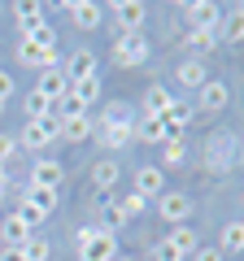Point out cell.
Returning <instances> with one entry per match:
<instances>
[{"label": "cell", "mask_w": 244, "mask_h": 261, "mask_svg": "<svg viewBox=\"0 0 244 261\" xmlns=\"http://www.w3.org/2000/svg\"><path fill=\"white\" fill-rule=\"evenodd\" d=\"M144 61H149V39H144L140 31H131V35H118V39H113V65L131 70V65H144Z\"/></svg>", "instance_id": "cell-1"}, {"label": "cell", "mask_w": 244, "mask_h": 261, "mask_svg": "<svg viewBox=\"0 0 244 261\" xmlns=\"http://www.w3.org/2000/svg\"><path fill=\"white\" fill-rule=\"evenodd\" d=\"M57 135H61V122H57V118L27 122V126H22V135H18V148L39 152V148H48V144H57Z\"/></svg>", "instance_id": "cell-2"}, {"label": "cell", "mask_w": 244, "mask_h": 261, "mask_svg": "<svg viewBox=\"0 0 244 261\" xmlns=\"http://www.w3.org/2000/svg\"><path fill=\"white\" fill-rule=\"evenodd\" d=\"M109 13H113V35H131V31L144 27V13L149 9H144L140 0H113Z\"/></svg>", "instance_id": "cell-3"}, {"label": "cell", "mask_w": 244, "mask_h": 261, "mask_svg": "<svg viewBox=\"0 0 244 261\" xmlns=\"http://www.w3.org/2000/svg\"><path fill=\"white\" fill-rule=\"evenodd\" d=\"M192 196H183V192H161L157 196V214L166 218L170 226H188V218H192Z\"/></svg>", "instance_id": "cell-4"}, {"label": "cell", "mask_w": 244, "mask_h": 261, "mask_svg": "<svg viewBox=\"0 0 244 261\" xmlns=\"http://www.w3.org/2000/svg\"><path fill=\"white\" fill-rule=\"evenodd\" d=\"M240 148V140H235L231 130H218L214 140H205V161H209V170H218L223 174L227 166H231V152Z\"/></svg>", "instance_id": "cell-5"}, {"label": "cell", "mask_w": 244, "mask_h": 261, "mask_svg": "<svg viewBox=\"0 0 244 261\" xmlns=\"http://www.w3.org/2000/svg\"><path fill=\"white\" fill-rule=\"evenodd\" d=\"M18 65H27V70H57V61H61V53L57 48H35V44H27V39H18Z\"/></svg>", "instance_id": "cell-6"}, {"label": "cell", "mask_w": 244, "mask_h": 261, "mask_svg": "<svg viewBox=\"0 0 244 261\" xmlns=\"http://www.w3.org/2000/svg\"><path fill=\"white\" fill-rule=\"evenodd\" d=\"M113 257H118V235L101 231V226L87 244H79V261H113Z\"/></svg>", "instance_id": "cell-7"}, {"label": "cell", "mask_w": 244, "mask_h": 261, "mask_svg": "<svg viewBox=\"0 0 244 261\" xmlns=\"http://www.w3.org/2000/svg\"><path fill=\"white\" fill-rule=\"evenodd\" d=\"M96 140H101V148L118 152L135 140V122H96Z\"/></svg>", "instance_id": "cell-8"}, {"label": "cell", "mask_w": 244, "mask_h": 261, "mask_svg": "<svg viewBox=\"0 0 244 261\" xmlns=\"http://www.w3.org/2000/svg\"><path fill=\"white\" fill-rule=\"evenodd\" d=\"M131 192H140L144 200H157L161 192H166V174H161V166H140L135 170V187Z\"/></svg>", "instance_id": "cell-9"}, {"label": "cell", "mask_w": 244, "mask_h": 261, "mask_svg": "<svg viewBox=\"0 0 244 261\" xmlns=\"http://www.w3.org/2000/svg\"><path fill=\"white\" fill-rule=\"evenodd\" d=\"M227 100H231V87H227V83H218V79H205L197 109H201V113H223V109H227Z\"/></svg>", "instance_id": "cell-10"}, {"label": "cell", "mask_w": 244, "mask_h": 261, "mask_svg": "<svg viewBox=\"0 0 244 261\" xmlns=\"http://www.w3.org/2000/svg\"><path fill=\"white\" fill-rule=\"evenodd\" d=\"M188 122H192V105H183V100H175L166 113H161V130H166V140H183V130H188Z\"/></svg>", "instance_id": "cell-11"}, {"label": "cell", "mask_w": 244, "mask_h": 261, "mask_svg": "<svg viewBox=\"0 0 244 261\" xmlns=\"http://www.w3.org/2000/svg\"><path fill=\"white\" fill-rule=\"evenodd\" d=\"M61 178H66V166L53 157H39L35 166H31V183L35 187H61Z\"/></svg>", "instance_id": "cell-12"}, {"label": "cell", "mask_w": 244, "mask_h": 261, "mask_svg": "<svg viewBox=\"0 0 244 261\" xmlns=\"http://www.w3.org/2000/svg\"><path fill=\"white\" fill-rule=\"evenodd\" d=\"M66 13H70V22L83 27V31H96V27H101V5H96V0H70Z\"/></svg>", "instance_id": "cell-13"}, {"label": "cell", "mask_w": 244, "mask_h": 261, "mask_svg": "<svg viewBox=\"0 0 244 261\" xmlns=\"http://www.w3.org/2000/svg\"><path fill=\"white\" fill-rule=\"evenodd\" d=\"M170 105H175V96H170L161 83H149V87H144V100H140L144 118H161V113H166Z\"/></svg>", "instance_id": "cell-14"}, {"label": "cell", "mask_w": 244, "mask_h": 261, "mask_svg": "<svg viewBox=\"0 0 244 261\" xmlns=\"http://www.w3.org/2000/svg\"><path fill=\"white\" fill-rule=\"evenodd\" d=\"M39 96H44V100H61V96L70 92V79H66V70H44V74H39V87H35Z\"/></svg>", "instance_id": "cell-15"}, {"label": "cell", "mask_w": 244, "mask_h": 261, "mask_svg": "<svg viewBox=\"0 0 244 261\" xmlns=\"http://www.w3.org/2000/svg\"><path fill=\"white\" fill-rule=\"evenodd\" d=\"M183 13L192 18V27H205V31H218V5L214 0H192V5H183Z\"/></svg>", "instance_id": "cell-16"}, {"label": "cell", "mask_w": 244, "mask_h": 261, "mask_svg": "<svg viewBox=\"0 0 244 261\" xmlns=\"http://www.w3.org/2000/svg\"><path fill=\"white\" fill-rule=\"evenodd\" d=\"M31 235H35V231H31V226L22 222L18 214H9L5 222H0V244H5V248H22V244H27Z\"/></svg>", "instance_id": "cell-17"}, {"label": "cell", "mask_w": 244, "mask_h": 261, "mask_svg": "<svg viewBox=\"0 0 244 261\" xmlns=\"http://www.w3.org/2000/svg\"><path fill=\"white\" fill-rule=\"evenodd\" d=\"M13 18H18V31L22 35H31V31L35 27H44V5H39V0H18V5H13Z\"/></svg>", "instance_id": "cell-18"}, {"label": "cell", "mask_w": 244, "mask_h": 261, "mask_svg": "<svg viewBox=\"0 0 244 261\" xmlns=\"http://www.w3.org/2000/svg\"><path fill=\"white\" fill-rule=\"evenodd\" d=\"M92 74H101V65H96V53L79 48V53L70 57V65H66V79H70V83H79V79H92Z\"/></svg>", "instance_id": "cell-19"}, {"label": "cell", "mask_w": 244, "mask_h": 261, "mask_svg": "<svg viewBox=\"0 0 244 261\" xmlns=\"http://www.w3.org/2000/svg\"><path fill=\"white\" fill-rule=\"evenodd\" d=\"M92 135H96V122L83 113V118H66V122H61V135H57V140H66V144H83V140H92Z\"/></svg>", "instance_id": "cell-20"}, {"label": "cell", "mask_w": 244, "mask_h": 261, "mask_svg": "<svg viewBox=\"0 0 244 261\" xmlns=\"http://www.w3.org/2000/svg\"><path fill=\"white\" fill-rule=\"evenodd\" d=\"M166 244H170V248H175L183 261L201 248V240H197V231H192V226H170V240H166Z\"/></svg>", "instance_id": "cell-21"}, {"label": "cell", "mask_w": 244, "mask_h": 261, "mask_svg": "<svg viewBox=\"0 0 244 261\" xmlns=\"http://www.w3.org/2000/svg\"><path fill=\"white\" fill-rule=\"evenodd\" d=\"M118 178H122V166H118V161H96V166H92V187H96L101 196L109 192Z\"/></svg>", "instance_id": "cell-22"}, {"label": "cell", "mask_w": 244, "mask_h": 261, "mask_svg": "<svg viewBox=\"0 0 244 261\" xmlns=\"http://www.w3.org/2000/svg\"><path fill=\"white\" fill-rule=\"evenodd\" d=\"M205 57H192V61H179V83H183V87H197V92H201V87H205Z\"/></svg>", "instance_id": "cell-23"}, {"label": "cell", "mask_w": 244, "mask_h": 261, "mask_svg": "<svg viewBox=\"0 0 244 261\" xmlns=\"http://www.w3.org/2000/svg\"><path fill=\"white\" fill-rule=\"evenodd\" d=\"M22 113H27V122H44V118H53V100H44L39 92H27L22 96Z\"/></svg>", "instance_id": "cell-24"}, {"label": "cell", "mask_w": 244, "mask_h": 261, "mask_svg": "<svg viewBox=\"0 0 244 261\" xmlns=\"http://www.w3.org/2000/svg\"><path fill=\"white\" fill-rule=\"evenodd\" d=\"M218 252H244V222H227V226H223Z\"/></svg>", "instance_id": "cell-25"}, {"label": "cell", "mask_w": 244, "mask_h": 261, "mask_svg": "<svg viewBox=\"0 0 244 261\" xmlns=\"http://www.w3.org/2000/svg\"><path fill=\"white\" fill-rule=\"evenodd\" d=\"M27 200L39 209V214H53V209H57V187H35V183H31L27 187Z\"/></svg>", "instance_id": "cell-26"}, {"label": "cell", "mask_w": 244, "mask_h": 261, "mask_svg": "<svg viewBox=\"0 0 244 261\" xmlns=\"http://www.w3.org/2000/svg\"><path fill=\"white\" fill-rule=\"evenodd\" d=\"M135 140H140V144H166L161 118H140V126H135Z\"/></svg>", "instance_id": "cell-27"}, {"label": "cell", "mask_w": 244, "mask_h": 261, "mask_svg": "<svg viewBox=\"0 0 244 261\" xmlns=\"http://www.w3.org/2000/svg\"><path fill=\"white\" fill-rule=\"evenodd\" d=\"M70 96H79L83 105L101 100V74H92V79H79V83H70Z\"/></svg>", "instance_id": "cell-28"}, {"label": "cell", "mask_w": 244, "mask_h": 261, "mask_svg": "<svg viewBox=\"0 0 244 261\" xmlns=\"http://www.w3.org/2000/svg\"><path fill=\"white\" fill-rule=\"evenodd\" d=\"M101 218H105V226H101V231H118V226L122 222H127V218H122V209H118V200H109V196H101Z\"/></svg>", "instance_id": "cell-29"}, {"label": "cell", "mask_w": 244, "mask_h": 261, "mask_svg": "<svg viewBox=\"0 0 244 261\" xmlns=\"http://www.w3.org/2000/svg\"><path fill=\"white\" fill-rule=\"evenodd\" d=\"M22 257H27V261H48V257H53V244H48L44 235H31V240L22 244Z\"/></svg>", "instance_id": "cell-30"}, {"label": "cell", "mask_w": 244, "mask_h": 261, "mask_svg": "<svg viewBox=\"0 0 244 261\" xmlns=\"http://www.w3.org/2000/svg\"><path fill=\"white\" fill-rule=\"evenodd\" d=\"M218 39H227V44H244V18H227V22H218Z\"/></svg>", "instance_id": "cell-31"}, {"label": "cell", "mask_w": 244, "mask_h": 261, "mask_svg": "<svg viewBox=\"0 0 244 261\" xmlns=\"http://www.w3.org/2000/svg\"><path fill=\"white\" fill-rule=\"evenodd\" d=\"M118 209H122V218L131 222V218H140L144 209H149V200H144L140 192H127V196H122V200H118Z\"/></svg>", "instance_id": "cell-32"}, {"label": "cell", "mask_w": 244, "mask_h": 261, "mask_svg": "<svg viewBox=\"0 0 244 261\" xmlns=\"http://www.w3.org/2000/svg\"><path fill=\"white\" fill-rule=\"evenodd\" d=\"M188 44L197 48V53H209V48L218 44V31H205V27H192V31H188Z\"/></svg>", "instance_id": "cell-33"}, {"label": "cell", "mask_w": 244, "mask_h": 261, "mask_svg": "<svg viewBox=\"0 0 244 261\" xmlns=\"http://www.w3.org/2000/svg\"><path fill=\"white\" fill-rule=\"evenodd\" d=\"M183 157H188L183 140H166L161 144V166H183Z\"/></svg>", "instance_id": "cell-34"}, {"label": "cell", "mask_w": 244, "mask_h": 261, "mask_svg": "<svg viewBox=\"0 0 244 261\" xmlns=\"http://www.w3.org/2000/svg\"><path fill=\"white\" fill-rule=\"evenodd\" d=\"M22 39H27V44H35V48H57V31L48 27V22H44V27H35L31 35H22Z\"/></svg>", "instance_id": "cell-35"}, {"label": "cell", "mask_w": 244, "mask_h": 261, "mask_svg": "<svg viewBox=\"0 0 244 261\" xmlns=\"http://www.w3.org/2000/svg\"><path fill=\"white\" fill-rule=\"evenodd\" d=\"M101 122H135V113H131V109H127V105H122V100H113V105H109V109H105V113H101Z\"/></svg>", "instance_id": "cell-36"}, {"label": "cell", "mask_w": 244, "mask_h": 261, "mask_svg": "<svg viewBox=\"0 0 244 261\" xmlns=\"http://www.w3.org/2000/svg\"><path fill=\"white\" fill-rule=\"evenodd\" d=\"M18 218H22V222H27V226H31V231H35V226H39V222H44V218H48V214H39V209H35V205H31V200H22V205H18Z\"/></svg>", "instance_id": "cell-37"}, {"label": "cell", "mask_w": 244, "mask_h": 261, "mask_svg": "<svg viewBox=\"0 0 244 261\" xmlns=\"http://www.w3.org/2000/svg\"><path fill=\"white\" fill-rule=\"evenodd\" d=\"M13 152H18V140H13V135H5V130H0V166H5V161H9Z\"/></svg>", "instance_id": "cell-38"}, {"label": "cell", "mask_w": 244, "mask_h": 261, "mask_svg": "<svg viewBox=\"0 0 244 261\" xmlns=\"http://www.w3.org/2000/svg\"><path fill=\"white\" fill-rule=\"evenodd\" d=\"M192 261H223V252H218V248H209V244H201V248L192 252Z\"/></svg>", "instance_id": "cell-39"}, {"label": "cell", "mask_w": 244, "mask_h": 261, "mask_svg": "<svg viewBox=\"0 0 244 261\" xmlns=\"http://www.w3.org/2000/svg\"><path fill=\"white\" fill-rule=\"evenodd\" d=\"M153 257H157V261H183V257H179V252H175V248H170V244H166V240H161V244H157V248H153Z\"/></svg>", "instance_id": "cell-40"}, {"label": "cell", "mask_w": 244, "mask_h": 261, "mask_svg": "<svg viewBox=\"0 0 244 261\" xmlns=\"http://www.w3.org/2000/svg\"><path fill=\"white\" fill-rule=\"evenodd\" d=\"M13 92H18V87H13V74H9V70H0V100H9Z\"/></svg>", "instance_id": "cell-41"}, {"label": "cell", "mask_w": 244, "mask_h": 261, "mask_svg": "<svg viewBox=\"0 0 244 261\" xmlns=\"http://www.w3.org/2000/svg\"><path fill=\"white\" fill-rule=\"evenodd\" d=\"M92 235H96V226H79V231H75V244H87Z\"/></svg>", "instance_id": "cell-42"}, {"label": "cell", "mask_w": 244, "mask_h": 261, "mask_svg": "<svg viewBox=\"0 0 244 261\" xmlns=\"http://www.w3.org/2000/svg\"><path fill=\"white\" fill-rule=\"evenodd\" d=\"M0 261H27V257H22V248H0Z\"/></svg>", "instance_id": "cell-43"}, {"label": "cell", "mask_w": 244, "mask_h": 261, "mask_svg": "<svg viewBox=\"0 0 244 261\" xmlns=\"http://www.w3.org/2000/svg\"><path fill=\"white\" fill-rule=\"evenodd\" d=\"M0 192H5V166H0Z\"/></svg>", "instance_id": "cell-44"}, {"label": "cell", "mask_w": 244, "mask_h": 261, "mask_svg": "<svg viewBox=\"0 0 244 261\" xmlns=\"http://www.w3.org/2000/svg\"><path fill=\"white\" fill-rule=\"evenodd\" d=\"M113 261H135V257H113Z\"/></svg>", "instance_id": "cell-45"}, {"label": "cell", "mask_w": 244, "mask_h": 261, "mask_svg": "<svg viewBox=\"0 0 244 261\" xmlns=\"http://www.w3.org/2000/svg\"><path fill=\"white\" fill-rule=\"evenodd\" d=\"M0 118H5V100H0Z\"/></svg>", "instance_id": "cell-46"}]
</instances>
